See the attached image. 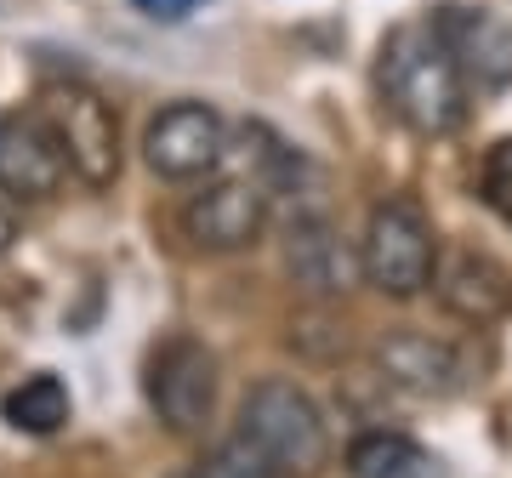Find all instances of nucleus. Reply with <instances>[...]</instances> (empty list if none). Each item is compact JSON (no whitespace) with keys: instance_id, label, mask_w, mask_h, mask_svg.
<instances>
[{"instance_id":"nucleus-1","label":"nucleus","mask_w":512,"mask_h":478,"mask_svg":"<svg viewBox=\"0 0 512 478\" xmlns=\"http://www.w3.org/2000/svg\"><path fill=\"white\" fill-rule=\"evenodd\" d=\"M376 86H382V103L399 114L416 137H450V131H461L467 114H473V86L461 80V69L450 63L439 35L427 29V18L399 23V29L382 40Z\"/></svg>"},{"instance_id":"nucleus-2","label":"nucleus","mask_w":512,"mask_h":478,"mask_svg":"<svg viewBox=\"0 0 512 478\" xmlns=\"http://www.w3.org/2000/svg\"><path fill=\"white\" fill-rule=\"evenodd\" d=\"M239 439H251L279 478H313L330 461V427L325 410L313 405L308 387L285 376H262L239 405Z\"/></svg>"},{"instance_id":"nucleus-3","label":"nucleus","mask_w":512,"mask_h":478,"mask_svg":"<svg viewBox=\"0 0 512 478\" xmlns=\"http://www.w3.org/2000/svg\"><path fill=\"white\" fill-rule=\"evenodd\" d=\"M433 262H439V234L416 200L393 194V200L370 205L365 239H359V279L370 291L410 302L433 285Z\"/></svg>"},{"instance_id":"nucleus-4","label":"nucleus","mask_w":512,"mask_h":478,"mask_svg":"<svg viewBox=\"0 0 512 478\" xmlns=\"http://www.w3.org/2000/svg\"><path fill=\"white\" fill-rule=\"evenodd\" d=\"M52 126L69 177H80L86 188H114L120 166H126V148H120V114L103 92H92L86 80H52L35 103Z\"/></svg>"},{"instance_id":"nucleus-5","label":"nucleus","mask_w":512,"mask_h":478,"mask_svg":"<svg viewBox=\"0 0 512 478\" xmlns=\"http://www.w3.org/2000/svg\"><path fill=\"white\" fill-rule=\"evenodd\" d=\"M217 353L205 348L200 336H165L160 348L148 353V370H143V393H148V410L160 416L165 433L177 439H194L211 427L217 416Z\"/></svg>"},{"instance_id":"nucleus-6","label":"nucleus","mask_w":512,"mask_h":478,"mask_svg":"<svg viewBox=\"0 0 512 478\" xmlns=\"http://www.w3.org/2000/svg\"><path fill=\"white\" fill-rule=\"evenodd\" d=\"M222 148H228V120L211 103H200V97L165 103L143 126V160L165 183H205V177H217Z\"/></svg>"},{"instance_id":"nucleus-7","label":"nucleus","mask_w":512,"mask_h":478,"mask_svg":"<svg viewBox=\"0 0 512 478\" xmlns=\"http://www.w3.org/2000/svg\"><path fill=\"white\" fill-rule=\"evenodd\" d=\"M268 217H274V205H268L262 188L245 183V177L217 171L211 183H200V194H188L183 234L200 251H211V257H234V251H251L256 239H262Z\"/></svg>"},{"instance_id":"nucleus-8","label":"nucleus","mask_w":512,"mask_h":478,"mask_svg":"<svg viewBox=\"0 0 512 478\" xmlns=\"http://www.w3.org/2000/svg\"><path fill=\"white\" fill-rule=\"evenodd\" d=\"M285 274L308 302H342L359 279V245H353L325 211H296L285 222Z\"/></svg>"},{"instance_id":"nucleus-9","label":"nucleus","mask_w":512,"mask_h":478,"mask_svg":"<svg viewBox=\"0 0 512 478\" xmlns=\"http://www.w3.org/2000/svg\"><path fill=\"white\" fill-rule=\"evenodd\" d=\"M370 365L387 387H399L410 399H456L461 387L473 382V365L456 342L427 331H387L370 348Z\"/></svg>"},{"instance_id":"nucleus-10","label":"nucleus","mask_w":512,"mask_h":478,"mask_svg":"<svg viewBox=\"0 0 512 478\" xmlns=\"http://www.w3.org/2000/svg\"><path fill=\"white\" fill-rule=\"evenodd\" d=\"M63 183H69V160H63L46 114L40 109L0 114V194L40 205L63 194Z\"/></svg>"},{"instance_id":"nucleus-11","label":"nucleus","mask_w":512,"mask_h":478,"mask_svg":"<svg viewBox=\"0 0 512 478\" xmlns=\"http://www.w3.org/2000/svg\"><path fill=\"white\" fill-rule=\"evenodd\" d=\"M427 29L439 35V46L450 52V63L461 69L467 86L478 92H501L512 80V29L478 6H433Z\"/></svg>"},{"instance_id":"nucleus-12","label":"nucleus","mask_w":512,"mask_h":478,"mask_svg":"<svg viewBox=\"0 0 512 478\" xmlns=\"http://www.w3.org/2000/svg\"><path fill=\"white\" fill-rule=\"evenodd\" d=\"M433 296L467 325H490L512 308V274L478 245H450L433 262Z\"/></svg>"},{"instance_id":"nucleus-13","label":"nucleus","mask_w":512,"mask_h":478,"mask_svg":"<svg viewBox=\"0 0 512 478\" xmlns=\"http://www.w3.org/2000/svg\"><path fill=\"white\" fill-rule=\"evenodd\" d=\"M217 171L256 183L262 194H268V205H274L279 194H291V188H302V183L313 177L308 160H302V148H291L274 126H262V120H245V126L228 131V148H222V166H217Z\"/></svg>"},{"instance_id":"nucleus-14","label":"nucleus","mask_w":512,"mask_h":478,"mask_svg":"<svg viewBox=\"0 0 512 478\" xmlns=\"http://www.w3.org/2000/svg\"><path fill=\"white\" fill-rule=\"evenodd\" d=\"M348 473L353 478H444V461L416 444L410 433H387L370 427L348 444Z\"/></svg>"},{"instance_id":"nucleus-15","label":"nucleus","mask_w":512,"mask_h":478,"mask_svg":"<svg viewBox=\"0 0 512 478\" xmlns=\"http://www.w3.org/2000/svg\"><path fill=\"white\" fill-rule=\"evenodd\" d=\"M0 416L18 427V433H29V439H52V433H63V427H69L74 399H69V387H63V376L35 370V376H23L18 387H6Z\"/></svg>"},{"instance_id":"nucleus-16","label":"nucleus","mask_w":512,"mask_h":478,"mask_svg":"<svg viewBox=\"0 0 512 478\" xmlns=\"http://www.w3.org/2000/svg\"><path fill=\"white\" fill-rule=\"evenodd\" d=\"M194 478H279L274 467H268V456L256 450L251 439H222V444H211L205 450V461H200V473Z\"/></svg>"},{"instance_id":"nucleus-17","label":"nucleus","mask_w":512,"mask_h":478,"mask_svg":"<svg viewBox=\"0 0 512 478\" xmlns=\"http://www.w3.org/2000/svg\"><path fill=\"white\" fill-rule=\"evenodd\" d=\"M478 200L512 228V137L484 148V160H478Z\"/></svg>"},{"instance_id":"nucleus-18","label":"nucleus","mask_w":512,"mask_h":478,"mask_svg":"<svg viewBox=\"0 0 512 478\" xmlns=\"http://www.w3.org/2000/svg\"><path fill=\"white\" fill-rule=\"evenodd\" d=\"M131 6H137L143 18H154V23H183L200 0H131Z\"/></svg>"},{"instance_id":"nucleus-19","label":"nucleus","mask_w":512,"mask_h":478,"mask_svg":"<svg viewBox=\"0 0 512 478\" xmlns=\"http://www.w3.org/2000/svg\"><path fill=\"white\" fill-rule=\"evenodd\" d=\"M18 245V217H12V205H0V257Z\"/></svg>"},{"instance_id":"nucleus-20","label":"nucleus","mask_w":512,"mask_h":478,"mask_svg":"<svg viewBox=\"0 0 512 478\" xmlns=\"http://www.w3.org/2000/svg\"><path fill=\"white\" fill-rule=\"evenodd\" d=\"M171 478H194V473H171Z\"/></svg>"}]
</instances>
